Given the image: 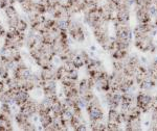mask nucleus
Segmentation results:
<instances>
[{
	"mask_svg": "<svg viewBox=\"0 0 157 131\" xmlns=\"http://www.w3.org/2000/svg\"><path fill=\"white\" fill-rule=\"evenodd\" d=\"M134 46L140 52H155L157 50V46L153 40V36L151 34H133Z\"/></svg>",
	"mask_w": 157,
	"mask_h": 131,
	"instance_id": "4",
	"label": "nucleus"
},
{
	"mask_svg": "<svg viewBox=\"0 0 157 131\" xmlns=\"http://www.w3.org/2000/svg\"><path fill=\"white\" fill-rule=\"evenodd\" d=\"M0 59L13 66L24 60L23 53L21 52V50L6 47L4 45H1L0 47Z\"/></svg>",
	"mask_w": 157,
	"mask_h": 131,
	"instance_id": "6",
	"label": "nucleus"
},
{
	"mask_svg": "<svg viewBox=\"0 0 157 131\" xmlns=\"http://www.w3.org/2000/svg\"><path fill=\"white\" fill-rule=\"evenodd\" d=\"M0 21H1V20H0Z\"/></svg>",
	"mask_w": 157,
	"mask_h": 131,
	"instance_id": "36",
	"label": "nucleus"
},
{
	"mask_svg": "<svg viewBox=\"0 0 157 131\" xmlns=\"http://www.w3.org/2000/svg\"><path fill=\"white\" fill-rule=\"evenodd\" d=\"M30 97H32L30 92H27V90H22V89L17 90L16 93H15V95H14V101H13V105L18 108L19 106H21L23 103L26 102Z\"/></svg>",
	"mask_w": 157,
	"mask_h": 131,
	"instance_id": "18",
	"label": "nucleus"
},
{
	"mask_svg": "<svg viewBox=\"0 0 157 131\" xmlns=\"http://www.w3.org/2000/svg\"><path fill=\"white\" fill-rule=\"evenodd\" d=\"M47 15H38V14H35V12H29V14L26 15V21L27 23L29 25V28H32V27L36 26V25L42 23L43 21H44V19L46 18Z\"/></svg>",
	"mask_w": 157,
	"mask_h": 131,
	"instance_id": "24",
	"label": "nucleus"
},
{
	"mask_svg": "<svg viewBox=\"0 0 157 131\" xmlns=\"http://www.w3.org/2000/svg\"><path fill=\"white\" fill-rule=\"evenodd\" d=\"M3 16L6 18V26L7 28H16V25L18 23L19 19L21 18L18 9L16 7V3H11L2 9Z\"/></svg>",
	"mask_w": 157,
	"mask_h": 131,
	"instance_id": "9",
	"label": "nucleus"
},
{
	"mask_svg": "<svg viewBox=\"0 0 157 131\" xmlns=\"http://www.w3.org/2000/svg\"><path fill=\"white\" fill-rule=\"evenodd\" d=\"M109 24L108 22L102 21L100 24L97 25L95 27L92 28V34L94 40L97 41L98 45H101L105 41L107 37L110 36V31H109Z\"/></svg>",
	"mask_w": 157,
	"mask_h": 131,
	"instance_id": "12",
	"label": "nucleus"
},
{
	"mask_svg": "<svg viewBox=\"0 0 157 131\" xmlns=\"http://www.w3.org/2000/svg\"><path fill=\"white\" fill-rule=\"evenodd\" d=\"M35 1H36V0H22L21 2L18 3V6L23 14L27 15L33 12V6H34Z\"/></svg>",
	"mask_w": 157,
	"mask_h": 131,
	"instance_id": "27",
	"label": "nucleus"
},
{
	"mask_svg": "<svg viewBox=\"0 0 157 131\" xmlns=\"http://www.w3.org/2000/svg\"><path fill=\"white\" fill-rule=\"evenodd\" d=\"M15 29L18 30V31H20V32H24V34H26L27 30L29 29V23H27L26 18H22L21 17V18L19 19V21H18V23H17L16 28Z\"/></svg>",
	"mask_w": 157,
	"mask_h": 131,
	"instance_id": "31",
	"label": "nucleus"
},
{
	"mask_svg": "<svg viewBox=\"0 0 157 131\" xmlns=\"http://www.w3.org/2000/svg\"><path fill=\"white\" fill-rule=\"evenodd\" d=\"M25 34L24 32H20L16 29L7 28L6 36L3 37L2 45L14 49L22 50L25 47Z\"/></svg>",
	"mask_w": 157,
	"mask_h": 131,
	"instance_id": "2",
	"label": "nucleus"
},
{
	"mask_svg": "<svg viewBox=\"0 0 157 131\" xmlns=\"http://www.w3.org/2000/svg\"><path fill=\"white\" fill-rule=\"evenodd\" d=\"M153 24H154V26H155V28H156V30H157V17H156V18H154Z\"/></svg>",
	"mask_w": 157,
	"mask_h": 131,
	"instance_id": "34",
	"label": "nucleus"
},
{
	"mask_svg": "<svg viewBox=\"0 0 157 131\" xmlns=\"http://www.w3.org/2000/svg\"><path fill=\"white\" fill-rule=\"evenodd\" d=\"M94 82V90H97L98 93H106L110 90V74L107 70L104 71L98 75L97 79L93 80Z\"/></svg>",
	"mask_w": 157,
	"mask_h": 131,
	"instance_id": "13",
	"label": "nucleus"
},
{
	"mask_svg": "<svg viewBox=\"0 0 157 131\" xmlns=\"http://www.w3.org/2000/svg\"><path fill=\"white\" fill-rule=\"evenodd\" d=\"M134 14H135L137 23H148V22L153 21V18H152L148 7L134 5Z\"/></svg>",
	"mask_w": 157,
	"mask_h": 131,
	"instance_id": "16",
	"label": "nucleus"
},
{
	"mask_svg": "<svg viewBox=\"0 0 157 131\" xmlns=\"http://www.w3.org/2000/svg\"><path fill=\"white\" fill-rule=\"evenodd\" d=\"M100 5L97 7H93V9H87V11L82 12L83 23L85 25H87L88 27H90L91 29H92L93 27L97 26V25L100 24L102 21H104L102 18V11H101Z\"/></svg>",
	"mask_w": 157,
	"mask_h": 131,
	"instance_id": "7",
	"label": "nucleus"
},
{
	"mask_svg": "<svg viewBox=\"0 0 157 131\" xmlns=\"http://www.w3.org/2000/svg\"><path fill=\"white\" fill-rule=\"evenodd\" d=\"M14 119L0 113V131H13L15 130Z\"/></svg>",
	"mask_w": 157,
	"mask_h": 131,
	"instance_id": "22",
	"label": "nucleus"
},
{
	"mask_svg": "<svg viewBox=\"0 0 157 131\" xmlns=\"http://www.w3.org/2000/svg\"><path fill=\"white\" fill-rule=\"evenodd\" d=\"M65 108V104L63 102L62 98H58L52 101V110H50V113L52 115L54 118H57V117H60L61 113H62L63 109Z\"/></svg>",
	"mask_w": 157,
	"mask_h": 131,
	"instance_id": "25",
	"label": "nucleus"
},
{
	"mask_svg": "<svg viewBox=\"0 0 157 131\" xmlns=\"http://www.w3.org/2000/svg\"><path fill=\"white\" fill-rule=\"evenodd\" d=\"M13 1H14V2H15V3H16V4H18L19 2H21V1H22V0H13Z\"/></svg>",
	"mask_w": 157,
	"mask_h": 131,
	"instance_id": "35",
	"label": "nucleus"
},
{
	"mask_svg": "<svg viewBox=\"0 0 157 131\" xmlns=\"http://www.w3.org/2000/svg\"><path fill=\"white\" fill-rule=\"evenodd\" d=\"M52 101L50 98H47V97H43L41 100L38 101V115L40 113H47V112H50L52 110Z\"/></svg>",
	"mask_w": 157,
	"mask_h": 131,
	"instance_id": "23",
	"label": "nucleus"
},
{
	"mask_svg": "<svg viewBox=\"0 0 157 131\" xmlns=\"http://www.w3.org/2000/svg\"><path fill=\"white\" fill-rule=\"evenodd\" d=\"M13 119H14L15 125L21 131H35L38 129L37 124L35 123L34 119L25 115L24 113H22L19 110L14 113Z\"/></svg>",
	"mask_w": 157,
	"mask_h": 131,
	"instance_id": "8",
	"label": "nucleus"
},
{
	"mask_svg": "<svg viewBox=\"0 0 157 131\" xmlns=\"http://www.w3.org/2000/svg\"><path fill=\"white\" fill-rule=\"evenodd\" d=\"M67 32L70 41L75 43V44H83L86 40V36H87L83 21H80L78 19L75 18V16L70 19Z\"/></svg>",
	"mask_w": 157,
	"mask_h": 131,
	"instance_id": "1",
	"label": "nucleus"
},
{
	"mask_svg": "<svg viewBox=\"0 0 157 131\" xmlns=\"http://www.w3.org/2000/svg\"><path fill=\"white\" fill-rule=\"evenodd\" d=\"M39 76L41 81H48V80H57L56 79V65L49 68L40 69Z\"/></svg>",
	"mask_w": 157,
	"mask_h": 131,
	"instance_id": "21",
	"label": "nucleus"
},
{
	"mask_svg": "<svg viewBox=\"0 0 157 131\" xmlns=\"http://www.w3.org/2000/svg\"><path fill=\"white\" fill-rule=\"evenodd\" d=\"M104 99L107 103L108 108H120L121 99H123V94L120 92H113V90H108L104 93Z\"/></svg>",
	"mask_w": 157,
	"mask_h": 131,
	"instance_id": "15",
	"label": "nucleus"
},
{
	"mask_svg": "<svg viewBox=\"0 0 157 131\" xmlns=\"http://www.w3.org/2000/svg\"><path fill=\"white\" fill-rule=\"evenodd\" d=\"M11 3H15V2L13 0H0V11H2L4 7Z\"/></svg>",
	"mask_w": 157,
	"mask_h": 131,
	"instance_id": "33",
	"label": "nucleus"
},
{
	"mask_svg": "<svg viewBox=\"0 0 157 131\" xmlns=\"http://www.w3.org/2000/svg\"><path fill=\"white\" fill-rule=\"evenodd\" d=\"M85 112L88 121H104L105 120V110L98 96H94L86 105Z\"/></svg>",
	"mask_w": 157,
	"mask_h": 131,
	"instance_id": "3",
	"label": "nucleus"
},
{
	"mask_svg": "<svg viewBox=\"0 0 157 131\" xmlns=\"http://www.w3.org/2000/svg\"><path fill=\"white\" fill-rule=\"evenodd\" d=\"M33 73H34V71L25 64L24 60H22V62H18V64L14 65V67L12 68V71H11V76L17 82L18 87H20V85L23 83L25 80H27L32 76Z\"/></svg>",
	"mask_w": 157,
	"mask_h": 131,
	"instance_id": "5",
	"label": "nucleus"
},
{
	"mask_svg": "<svg viewBox=\"0 0 157 131\" xmlns=\"http://www.w3.org/2000/svg\"><path fill=\"white\" fill-rule=\"evenodd\" d=\"M38 101L39 100H37L36 98H34L32 96L26 102L18 107V110L21 112L22 113H24L27 117L35 119V118H37V113H38Z\"/></svg>",
	"mask_w": 157,
	"mask_h": 131,
	"instance_id": "14",
	"label": "nucleus"
},
{
	"mask_svg": "<svg viewBox=\"0 0 157 131\" xmlns=\"http://www.w3.org/2000/svg\"><path fill=\"white\" fill-rule=\"evenodd\" d=\"M41 43V39H40V34L38 32L34 31L32 29H29L25 34V49L29 50L33 49Z\"/></svg>",
	"mask_w": 157,
	"mask_h": 131,
	"instance_id": "17",
	"label": "nucleus"
},
{
	"mask_svg": "<svg viewBox=\"0 0 157 131\" xmlns=\"http://www.w3.org/2000/svg\"><path fill=\"white\" fill-rule=\"evenodd\" d=\"M35 12V14H38V15H47V7L45 4H43L41 1L39 0H36L34 3V6H33V12Z\"/></svg>",
	"mask_w": 157,
	"mask_h": 131,
	"instance_id": "29",
	"label": "nucleus"
},
{
	"mask_svg": "<svg viewBox=\"0 0 157 131\" xmlns=\"http://www.w3.org/2000/svg\"><path fill=\"white\" fill-rule=\"evenodd\" d=\"M135 104L141 110L143 115L147 113L151 112L152 106H153V97L148 94V92L141 90L135 96Z\"/></svg>",
	"mask_w": 157,
	"mask_h": 131,
	"instance_id": "11",
	"label": "nucleus"
},
{
	"mask_svg": "<svg viewBox=\"0 0 157 131\" xmlns=\"http://www.w3.org/2000/svg\"><path fill=\"white\" fill-rule=\"evenodd\" d=\"M40 90L42 92L43 97L50 98L52 100H56L60 98L59 94V82L57 80H48V81H41Z\"/></svg>",
	"mask_w": 157,
	"mask_h": 131,
	"instance_id": "10",
	"label": "nucleus"
},
{
	"mask_svg": "<svg viewBox=\"0 0 157 131\" xmlns=\"http://www.w3.org/2000/svg\"><path fill=\"white\" fill-rule=\"evenodd\" d=\"M7 27L6 26V24H3L1 21H0V39H3V37L6 36V34Z\"/></svg>",
	"mask_w": 157,
	"mask_h": 131,
	"instance_id": "32",
	"label": "nucleus"
},
{
	"mask_svg": "<svg viewBox=\"0 0 157 131\" xmlns=\"http://www.w3.org/2000/svg\"><path fill=\"white\" fill-rule=\"evenodd\" d=\"M37 121H38V124H39V126H40L38 129L45 130L52 123V121H54V117H52V115L50 112L40 113V115H37Z\"/></svg>",
	"mask_w": 157,
	"mask_h": 131,
	"instance_id": "20",
	"label": "nucleus"
},
{
	"mask_svg": "<svg viewBox=\"0 0 157 131\" xmlns=\"http://www.w3.org/2000/svg\"><path fill=\"white\" fill-rule=\"evenodd\" d=\"M125 130L128 131H137V130H141L143 129V120H141V117H135V118H131L126 121L124 123Z\"/></svg>",
	"mask_w": 157,
	"mask_h": 131,
	"instance_id": "19",
	"label": "nucleus"
},
{
	"mask_svg": "<svg viewBox=\"0 0 157 131\" xmlns=\"http://www.w3.org/2000/svg\"><path fill=\"white\" fill-rule=\"evenodd\" d=\"M88 129L93 131H104L106 130V122H104V121H89Z\"/></svg>",
	"mask_w": 157,
	"mask_h": 131,
	"instance_id": "28",
	"label": "nucleus"
},
{
	"mask_svg": "<svg viewBox=\"0 0 157 131\" xmlns=\"http://www.w3.org/2000/svg\"><path fill=\"white\" fill-rule=\"evenodd\" d=\"M0 113L7 117H14V110H13V104L9 103H0Z\"/></svg>",
	"mask_w": 157,
	"mask_h": 131,
	"instance_id": "30",
	"label": "nucleus"
},
{
	"mask_svg": "<svg viewBox=\"0 0 157 131\" xmlns=\"http://www.w3.org/2000/svg\"><path fill=\"white\" fill-rule=\"evenodd\" d=\"M13 67H14L13 65H10L0 59V79L6 80L9 77H11V71Z\"/></svg>",
	"mask_w": 157,
	"mask_h": 131,
	"instance_id": "26",
	"label": "nucleus"
}]
</instances>
